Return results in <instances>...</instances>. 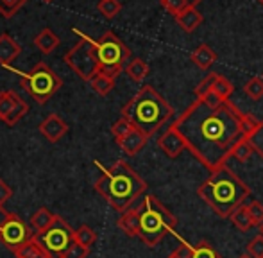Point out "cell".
I'll return each mask as SVG.
<instances>
[{
    "instance_id": "obj_45",
    "label": "cell",
    "mask_w": 263,
    "mask_h": 258,
    "mask_svg": "<svg viewBox=\"0 0 263 258\" xmlns=\"http://www.w3.org/2000/svg\"><path fill=\"white\" fill-rule=\"evenodd\" d=\"M168 258H176V256H174V255H170V256H168Z\"/></svg>"
},
{
    "instance_id": "obj_4",
    "label": "cell",
    "mask_w": 263,
    "mask_h": 258,
    "mask_svg": "<svg viewBox=\"0 0 263 258\" xmlns=\"http://www.w3.org/2000/svg\"><path fill=\"white\" fill-rule=\"evenodd\" d=\"M174 115V108L165 101L161 94H158L151 84L142 86L136 95L122 108V117L129 120L136 129L153 136L166 120Z\"/></svg>"
},
{
    "instance_id": "obj_15",
    "label": "cell",
    "mask_w": 263,
    "mask_h": 258,
    "mask_svg": "<svg viewBox=\"0 0 263 258\" xmlns=\"http://www.w3.org/2000/svg\"><path fill=\"white\" fill-rule=\"evenodd\" d=\"M147 140H149V136H147L145 133L140 131V129L135 127L127 136H125V138H122L120 142H117V143L120 145V149L124 151L125 154H129V156H136V154L145 147Z\"/></svg>"
},
{
    "instance_id": "obj_29",
    "label": "cell",
    "mask_w": 263,
    "mask_h": 258,
    "mask_svg": "<svg viewBox=\"0 0 263 258\" xmlns=\"http://www.w3.org/2000/svg\"><path fill=\"white\" fill-rule=\"evenodd\" d=\"M243 94H246L251 101H260L263 97V77H251V79L243 84Z\"/></svg>"
},
{
    "instance_id": "obj_32",
    "label": "cell",
    "mask_w": 263,
    "mask_h": 258,
    "mask_svg": "<svg viewBox=\"0 0 263 258\" xmlns=\"http://www.w3.org/2000/svg\"><path fill=\"white\" fill-rule=\"evenodd\" d=\"M25 2L27 0H0V14L4 18H13L25 6Z\"/></svg>"
},
{
    "instance_id": "obj_46",
    "label": "cell",
    "mask_w": 263,
    "mask_h": 258,
    "mask_svg": "<svg viewBox=\"0 0 263 258\" xmlns=\"http://www.w3.org/2000/svg\"><path fill=\"white\" fill-rule=\"evenodd\" d=\"M261 77H263V73H261Z\"/></svg>"
},
{
    "instance_id": "obj_28",
    "label": "cell",
    "mask_w": 263,
    "mask_h": 258,
    "mask_svg": "<svg viewBox=\"0 0 263 258\" xmlns=\"http://www.w3.org/2000/svg\"><path fill=\"white\" fill-rule=\"evenodd\" d=\"M201 2L202 0H159V4H161L172 16L179 14L181 11L186 9V7H197Z\"/></svg>"
},
{
    "instance_id": "obj_6",
    "label": "cell",
    "mask_w": 263,
    "mask_h": 258,
    "mask_svg": "<svg viewBox=\"0 0 263 258\" xmlns=\"http://www.w3.org/2000/svg\"><path fill=\"white\" fill-rule=\"evenodd\" d=\"M95 52L99 60V72L117 79L125 68V63L131 58L127 45L115 32L106 31L95 42Z\"/></svg>"
},
{
    "instance_id": "obj_1",
    "label": "cell",
    "mask_w": 263,
    "mask_h": 258,
    "mask_svg": "<svg viewBox=\"0 0 263 258\" xmlns=\"http://www.w3.org/2000/svg\"><path fill=\"white\" fill-rule=\"evenodd\" d=\"M256 117L243 113L233 101L210 91L199 97L174 120L186 151L210 172L226 167L235 147L251 133Z\"/></svg>"
},
{
    "instance_id": "obj_8",
    "label": "cell",
    "mask_w": 263,
    "mask_h": 258,
    "mask_svg": "<svg viewBox=\"0 0 263 258\" xmlns=\"http://www.w3.org/2000/svg\"><path fill=\"white\" fill-rule=\"evenodd\" d=\"M76 32L81 36V40L63 56V61L76 72L83 81H90L95 73H99V60L95 52V40L81 34L76 29Z\"/></svg>"
},
{
    "instance_id": "obj_40",
    "label": "cell",
    "mask_w": 263,
    "mask_h": 258,
    "mask_svg": "<svg viewBox=\"0 0 263 258\" xmlns=\"http://www.w3.org/2000/svg\"><path fill=\"white\" fill-rule=\"evenodd\" d=\"M9 217H11V212H7L4 206H0V228L7 223V219H9Z\"/></svg>"
},
{
    "instance_id": "obj_2",
    "label": "cell",
    "mask_w": 263,
    "mask_h": 258,
    "mask_svg": "<svg viewBox=\"0 0 263 258\" xmlns=\"http://www.w3.org/2000/svg\"><path fill=\"white\" fill-rule=\"evenodd\" d=\"M101 169L102 176L95 181L93 187L118 212H125L131 206H135V202L145 194L147 183L124 160H118L109 169Z\"/></svg>"
},
{
    "instance_id": "obj_11",
    "label": "cell",
    "mask_w": 263,
    "mask_h": 258,
    "mask_svg": "<svg viewBox=\"0 0 263 258\" xmlns=\"http://www.w3.org/2000/svg\"><path fill=\"white\" fill-rule=\"evenodd\" d=\"M29 112V104L13 90L0 91V120L7 126H14L25 113Z\"/></svg>"
},
{
    "instance_id": "obj_10",
    "label": "cell",
    "mask_w": 263,
    "mask_h": 258,
    "mask_svg": "<svg viewBox=\"0 0 263 258\" xmlns=\"http://www.w3.org/2000/svg\"><path fill=\"white\" fill-rule=\"evenodd\" d=\"M32 237H34V235L31 233L29 226L16 215V213H11L7 223L0 228V242H2L7 249H11L13 253L16 251L20 246H24L27 241H31Z\"/></svg>"
},
{
    "instance_id": "obj_37",
    "label": "cell",
    "mask_w": 263,
    "mask_h": 258,
    "mask_svg": "<svg viewBox=\"0 0 263 258\" xmlns=\"http://www.w3.org/2000/svg\"><path fill=\"white\" fill-rule=\"evenodd\" d=\"M247 206H249V213L254 220V226H260V224L263 223V205L260 201H253Z\"/></svg>"
},
{
    "instance_id": "obj_17",
    "label": "cell",
    "mask_w": 263,
    "mask_h": 258,
    "mask_svg": "<svg viewBox=\"0 0 263 258\" xmlns=\"http://www.w3.org/2000/svg\"><path fill=\"white\" fill-rule=\"evenodd\" d=\"M22 52V47L16 43V40L11 38L9 34H0V65L4 66H9L20 56Z\"/></svg>"
},
{
    "instance_id": "obj_27",
    "label": "cell",
    "mask_w": 263,
    "mask_h": 258,
    "mask_svg": "<svg viewBox=\"0 0 263 258\" xmlns=\"http://www.w3.org/2000/svg\"><path fill=\"white\" fill-rule=\"evenodd\" d=\"M211 91H213V94H217L220 99H224V101H229V99H231V95H233V91H235V86H233V84L229 83L224 76L217 73V76H215Z\"/></svg>"
},
{
    "instance_id": "obj_21",
    "label": "cell",
    "mask_w": 263,
    "mask_h": 258,
    "mask_svg": "<svg viewBox=\"0 0 263 258\" xmlns=\"http://www.w3.org/2000/svg\"><path fill=\"white\" fill-rule=\"evenodd\" d=\"M34 45L38 47L43 54H50L61 45V42H59V38L50 31V29H43V31L34 38Z\"/></svg>"
},
{
    "instance_id": "obj_14",
    "label": "cell",
    "mask_w": 263,
    "mask_h": 258,
    "mask_svg": "<svg viewBox=\"0 0 263 258\" xmlns=\"http://www.w3.org/2000/svg\"><path fill=\"white\" fill-rule=\"evenodd\" d=\"M174 20H176V24L179 25L184 32H195L201 27L202 22H204V16H202V13L197 7H186V9H183L179 14H176Z\"/></svg>"
},
{
    "instance_id": "obj_12",
    "label": "cell",
    "mask_w": 263,
    "mask_h": 258,
    "mask_svg": "<svg viewBox=\"0 0 263 258\" xmlns=\"http://www.w3.org/2000/svg\"><path fill=\"white\" fill-rule=\"evenodd\" d=\"M158 145L168 158H179V154L183 153V151H186L184 138L174 126H170L161 136H159Z\"/></svg>"
},
{
    "instance_id": "obj_9",
    "label": "cell",
    "mask_w": 263,
    "mask_h": 258,
    "mask_svg": "<svg viewBox=\"0 0 263 258\" xmlns=\"http://www.w3.org/2000/svg\"><path fill=\"white\" fill-rule=\"evenodd\" d=\"M34 237L50 258H63L70 246L76 242L73 241V230L61 217L55 219V223L49 230L43 233H34Z\"/></svg>"
},
{
    "instance_id": "obj_42",
    "label": "cell",
    "mask_w": 263,
    "mask_h": 258,
    "mask_svg": "<svg viewBox=\"0 0 263 258\" xmlns=\"http://www.w3.org/2000/svg\"><path fill=\"white\" fill-rule=\"evenodd\" d=\"M258 228H260V235H263V223L260 224V226H258Z\"/></svg>"
},
{
    "instance_id": "obj_33",
    "label": "cell",
    "mask_w": 263,
    "mask_h": 258,
    "mask_svg": "<svg viewBox=\"0 0 263 258\" xmlns=\"http://www.w3.org/2000/svg\"><path fill=\"white\" fill-rule=\"evenodd\" d=\"M135 129V126H133L131 122H129L125 117H120V119L117 120V122L113 124V127H111V133H113V136H115V140L117 142H120L122 138H125V136L129 135V133Z\"/></svg>"
},
{
    "instance_id": "obj_34",
    "label": "cell",
    "mask_w": 263,
    "mask_h": 258,
    "mask_svg": "<svg viewBox=\"0 0 263 258\" xmlns=\"http://www.w3.org/2000/svg\"><path fill=\"white\" fill-rule=\"evenodd\" d=\"M192 258H222L217 253V249L208 242H201L199 246H194V256Z\"/></svg>"
},
{
    "instance_id": "obj_26",
    "label": "cell",
    "mask_w": 263,
    "mask_h": 258,
    "mask_svg": "<svg viewBox=\"0 0 263 258\" xmlns=\"http://www.w3.org/2000/svg\"><path fill=\"white\" fill-rule=\"evenodd\" d=\"M73 241H76L77 244H81V246H84V248L90 249L91 246L97 242V233H95L90 226L83 224V226H79L77 230H73Z\"/></svg>"
},
{
    "instance_id": "obj_25",
    "label": "cell",
    "mask_w": 263,
    "mask_h": 258,
    "mask_svg": "<svg viewBox=\"0 0 263 258\" xmlns=\"http://www.w3.org/2000/svg\"><path fill=\"white\" fill-rule=\"evenodd\" d=\"M247 142L251 143V147H253L254 153H256L258 156L263 160V119L261 120L258 119L256 122H254L251 133L247 135Z\"/></svg>"
},
{
    "instance_id": "obj_23",
    "label": "cell",
    "mask_w": 263,
    "mask_h": 258,
    "mask_svg": "<svg viewBox=\"0 0 263 258\" xmlns=\"http://www.w3.org/2000/svg\"><path fill=\"white\" fill-rule=\"evenodd\" d=\"M229 219L233 220V224L236 226V230H240V231H249L251 228L254 226V220L249 213V206H246V205H242L240 208H236Z\"/></svg>"
},
{
    "instance_id": "obj_39",
    "label": "cell",
    "mask_w": 263,
    "mask_h": 258,
    "mask_svg": "<svg viewBox=\"0 0 263 258\" xmlns=\"http://www.w3.org/2000/svg\"><path fill=\"white\" fill-rule=\"evenodd\" d=\"M11 195H13V190H11V187L7 185L4 179H0V206L6 205V202L11 199Z\"/></svg>"
},
{
    "instance_id": "obj_35",
    "label": "cell",
    "mask_w": 263,
    "mask_h": 258,
    "mask_svg": "<svg viewBox=\"0 0 263 258\" xmlns=\"http://www.w3.org/2000/svg\"><path fill=\"white\" fill-rule=\"evenodd\" d=\"M247 253L254 258H263V235L258 233L256 237L247 244Z\"/></svg>"
},
{
    "instance_id": "obj_24",
    "label": "cell",
    "mask_w": 263,
    "mask_h": 258,
    "mask_svg": "<svg viewBox=\"0 0 263 258\" xmlns=\"http://www.w3.org/2000/svg\"><path fill=\"white\" fill-rule=\"evenodd\" d=\"M88 83H90L91 90L97 91L99 95H107L115 88V79H113V77L106 76V73H101V72L95 73V76L91 77Z\"/></svg>"
},
{
    "instance_id": "obj_3",
    "label": "cell",
    "mask_w": 263,
    "mask_h": 258,
    "mask_svg": "<svg viewBox=\"0 0 263 258\" xmlns=\"http://www.w3.org/2000/svg\"><path fill=\"white\" fill-rule=\"evenodd\" d=\"M197 194L206 205L222 219L233 215L243 205L251 189L228 167L211 172V176L197 189Z\"/></svg>"
},
{
    "instance_id": "obj_30",
    "label": "cell",
    "mask_w": 263,
    "mask_h": 258,
    "mask_svg": "<svg viewBox=\"0 0 263 258\" xmlns=\"http://www.w3.org/2000/svg\"><path fill=\"white\" fill-rule=\"evenodd\" d=\"M97 9L104 18H107V20H113L117 14H120L122 4L118 2V0H101L99 6H97Z\"/></svg>"
},
{
    "instance_id": "obj_20",
    "label": "cell",
    "mask_w": 263,
    "mask_h": 258,
    "mask_svg": "<svg viewBox=\"0 0 263 258\" xmlns=\"http://www.w3.org/2000/svg\"><path fill=\"white\" fill-rule=\"evenodd\" d=\"M14 256L16 258H50L47 255L45 249L42 248V244L36 241V237L27 241L24 246H20V248L14 251Z\"/></svg>"
},
{
    "instance_id": "obj_19",
    "label": "cell",
    "mask_w": 263,
    "mask_h": 258,
    "mask_svg": "<svg viewBox=\"0 0 263 258\" xmlns=\"http://www.w3.org/2000/svg\"><path fill=\"white\" fill-rule=\"evenodd\" d=\"M58 217L59 215H55V213H52L50 210L40 208V210H36V212L32 213V217H31V228L36 231V233H43V231H47L50 226H52Z\"/></svg>"
},
{
    "instance_id": "obj_7",
    "label": "cell",
    "mask_w": 263,
    "mask_h": 258,
    "mask_svg": "<svg viewBox=\"0 0 263 258\" xmlns=\"http://www.w3.org/2000/svg\"><path fill=\"white\" fill-rule=\"evenodd\" d=\"M63 86V81L47 63H38L29 73L22 76V88L31 94L38 104H47Z\"/></svg>"
},
{
    "instance_id": "obj_41",
    "label": "cell",
    "mask_w": 263,
    "mask_h": 258,
    "mask_svg": "<svg viewBox=\"0 0 263 258\" xmlns=\"http://www.w3.org/2000/svg\"><path fill=\"white\" fill-rule=\"evenodd\" d=\"M240 258H254V256H251L249 253H246V255H242V256H240Z\"/></svg>"
},
{
    "instance_id": "obj_36",
    "label": "cell",
    "mask_w": 263,
    "mask_h": 258,
    "mask_svg": "<svg viewBox=\"0 0 263 258\" xmlns=\"http://www.w3.org/2000/svg\"><path fill=\"white\" fill-rule=\"evenodd\" d=\"M88 255H90V249L84 248V246H81V244H77V242H73L63 258H86Z\"/></svg>"
},
{
    "instance_id": "obj_18",
    "label": "cell",
    "mask_w": 263,
    "mask_h": 258,
    "mask_svg": "<svg viewBox=\"0 0 263 258\" xmlns=\"http://www.w3.org/2000/svg\"><path fill=\"white\" fill-rule=\"evenodd\" d=\"M190 60H192V63L197 65L201 70H210L211 65L217 61V54H215V50L211 49L210 45H206V43H201V45L195 47V49L192 50Z\"/></svg>"
},
{
    "instance_id": "obj_43",
    "label": "cell",
    "mask_w": 263,
    "mask_h": 258,
    "mask_svg": "<svg viewBox=\"0 0 263 258\" xmlns=\"http://www.w3.org/2000/svg\"><path fill=\"white\" fill-rule=\"evenodd\" d=\"M43 2H45V4H50V2H52V0H43Z\"/></svg>"
},
{
    "instance_id": "obj_16",
    "label": "cell",
    "mask_w": 263,
    "mask_h": 258,
    "mask_svg": "<svg viewBox=\"0 0 263 258\" xmlns=\"http://www.w3.org/2000/svg\"><path fill=\"white\" fill-rule=\"evenodd\" d=\"M118 228L124 231L127 237H138V230H140V212H138V205L131 206L129 210L122 212L120 219L117 220Z\"/></svg>"
},
{
    "instance_id": "obj_44",
    "label": "cell",
    "mask_w": 263,
    "mask_h": 258,
    "mask_svg": "<svg viewBox=\"0 0 263 258\" xmlns=\"http://www.w3.org/2000/svg\"><path fill=\"white\" fill-rule=\"evenodd\" d=\"M258 2H260V4H261V6H263V0H258Z\"/></svg>"
},
{
    "instance_id": "obj_38",
    "label": "cell",
    "mask_w": 263,
    "mask_h": 258,
    "mask_svg": "<svg viewBox=\"0 0 263 258\" xmlns=\"http://www.w3.org/2000/svg\"><path fill=\"white\" fill-rule=\"evenodd\" d=\"M176 258H192L194 256V246L186 244V242H181V246L172 253Z\"/></svg>"
},
{
    "instance_id": "obj_5",
    "label": "cell",
    "mask_w": 263,
    "mask_h": 258,
    "mask_svg": "<svg viewBox=\"0 0 263 258\" xmlns=\"http://www.w3.org/2000/svg\"><path fill=\"white\" fill-rule=\"evenodd\" d=\"M140 212V230L138 237L149 248H154L165 238L166 233L174 231L177 219L161 201L154 195H145L138 205Z\"/></svg>"
},
{
    "instance_id": "obj_31",
    "label": "cell",
    "mask_w": 263,
    "mask_h": 258,
    "mask_svg": "<svg viewBox=\"0 0 263 258\" xmlns=\"http://www.w3.org/2000/svg\"><path fill=\"white\" fill-rule=\"evenodd\" d=\"M253 153H254L253 147H251V143L247 142V138H246V140H242V142H240L238 145L235 147L231 158L238 161V163H247V161H249V158L253 156Z\"/></svg>"
},
{
    "instance_id": "obj_13",
    "label": "cell",
    "mask_w": 263,
    "mask_h": 258,
    "mask_svg": "<svg viewBox=\"0 0 263 258\" xmlns=\"http://www.w3.org/2000/svg\"><path fill=\"white\" fill-rule=\"evenodd\" d=\"M38 129H40V133H42V135L49 140V142L55 143V142H59V140H61L66 133H68V124H66L59 115L50 113V115L47 117L42 124H40Z\"/></svg>"
},
{
    "instance_id": "obj_22",
    "label": "cell",
    "mask_w": 263,
    "mask_h": 258,
    "mask_svg": "<svg viewBox=\"0 0 263 258\" xmlns=\"http://www.w3.org/2000/svg\"><path fill=\"white\" fill-rule=\"evenodd\" d=\"M149 72H151L149 65L143 60H140V58H133V60L125 65V73H127L129 79H133L135 83H142V81L149 76Z\"/></svg>"
}]
</instances>
